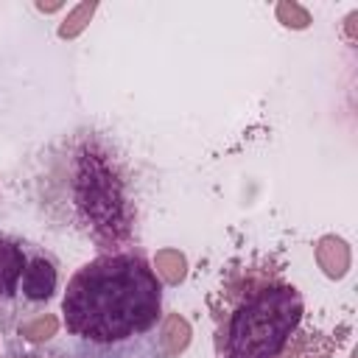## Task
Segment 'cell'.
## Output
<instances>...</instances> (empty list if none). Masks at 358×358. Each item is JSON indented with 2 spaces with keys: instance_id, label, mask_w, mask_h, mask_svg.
<instances>
[{
  "instance_id": "cell-1",
  "label": "cell",
  "mask_w": 358,
  "mask_h": 358,
  "mask_svg": "<svg viewBox=\"0 0 358 358\" xmlns=\"http://www.w3.org/2000/svg\"><path fill=\"white\" fill-rule=\"evenodd\" d=\"M62 316L78 358H165L162 285L140 252H109L67 282Z\"/></svg>"
},
{
  "instance_id": "cell-2",
  "label": "cell",
  "mask_w": 358,
  "mask_h": 358,
  "mask_svg": "<svg viewBox=\"0 0 358 358\" xmlns=\"http://www.w3.org/2000/svg\"><path fill=\"white\" fill-rule=\"evenodd\" d=\"M210 308L218 358H294L305 305L277 268H232Z\"/></svg>"
},
{
  "instance_id": "cell-3",
  "label": "cell",
  "mask_w": 358,
  "mask_h": 358,
  "mask_svg": "<svg viewBox=\"0 0 358 358\" xmlns=\"http://www.w3.org/2000/svg\"><path fill=\"white\" fill-rule=\"evenodd\" d=\"M56 207L70 227L84 229L98 243H126L131 235V210L123 193V179L106 145L81 134L67 143L56 168ZM64 224V227H67Z\"/></svg>"
},
{
  "instance_id": "cell-4",
  "label": "cell",
  "mask_w": 358,
  "mask_h": 358,
  "mask_svg": "<svg viewBox=\"0 0 358 358\" xmlns=\"http://www.w3.org/2000/svg\"><path fill=\"white\" fill-rule=\"evenodd\" d=\"M59 288V260L25 238L0 232V327H20L50 305Z\"/></svg>"
},
{
  "instance_id": "cell-5",
  "label": "cell",
  "mask_w": 358,
  "mask_h": 358,
  "mask_svg": "<svg viewBox=\"0 0 358 358\" xmlns=\"http://www.w3.org/2000/svg\"><path fill=\"white\" fill-rule=\"evenodd\" d=\"M316 260H319V266L324 268L327 277H344V271L350 266V249L341 238L327 235L316 246Z\"/></svg>"
},
{
  "instance_id": "cell-6",
  "label": "cell",
  "mask_w": 358,
  "mask_h": 358,
  "mask_svg": "<svg viewBox=\"0 0 358 358\" xmlns=\"http://www.w3.org/2000/svg\"><path fill=\"white\" fill-rule=\"evenodd\" d=\"M190 344V324L179 313H168L162 322V352L165 358H176Z\"/></svg>"
},
{
  "instance_id": "cell-7",
  "label": "cell",
  "mask_w": 358,
  "mask_h": 358,
  "mask_svg": "<svg viewBox=\"0 0 358 358\" xmlns=\"http://www.w3.org/2000/svg\"><path fill=\"white\" fill-rule=\"evenodd\" d=\"M157 274L165 280V282H179L185 280L187 274V260L185 255H179L176 249H165V252H157Z\"/></svg>"
},
{
  "instance_id": "cell-8",
  "label": "cell",
  "mask_w": 358,
  "mask_h": 358,
  "mask_svg": "<svg viewBox=\"0 0 358 358\" xmlns=\"http://www.w3.org/2000/svg\"><path fill=\"white\" fill-rule=\"evenodd\" d=\"M56 327H59V319L50 313H42V316L20 324V336H25L28 341H45V338L56 336Z\"/></svg>"
},
{
  "instance_id": "cell-9",
  "label": "cell",
  "mask_w": 358,
  "mask_h": 358,
  "mask_svg": "<svg viewBox=\"0 0 358 358\" xmlns=\"http://www.w3.org/2000/svg\"><path fill=\"white\" fill-rule=\"evenodd\" d=\"M92 11H95V3H81V6H76V8L70 11V17L64 20V25L59 28V36H76V34L90 22Z\"/></svg>"
},
{
  "instance_id": "cell-10",
  "label": "cell",
  "mask_w": 358,
  "mask_h": 358,
  "mask_svg": "<svg viewBox=\"0 0 358 358\" xmlns=\"http://www.w3.org/2000/svg\"><path fill=\"white\" fill-rule=\"evenodd\" d=\"M277 17L288 28H308V22H310V14L296 3H280L277 6Z\"/></svg>"
}]
</instances>
